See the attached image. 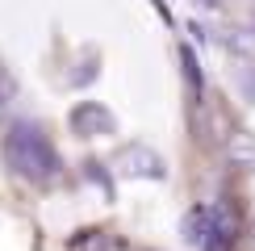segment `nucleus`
<instances>
[{"label":"nucleus","instance_id":"1","mask_svg":"<svg viewBox=\"0 0 255 251\" xmlns=\"http://www.w3.org/2000/svg\"><path fill=\"white\" fill-rule=\"evenodd\" d=\"M4 163L29 184H55L59 167H63L59 151L50 146V138L29 122H17L13 130L4 134Z\"/></svg>","mask_w":255,"mask_h":251},{"label":"nucleus","instance_id":"2","mask_svg":"<svg viewBox=\"0 0 255 251\" xmlns=\"http://www.w3.org/2000/svg\"><path fill=\"white\" fill-rule=\"evenodd\" d=\"M118 172L138 176V180H146V176L159 180V176H163V159H159L151 146H138V142H134V146H126V151L118 155Z\"/></svg>","mask_w":255,"mask_h":251},{"label":"nucleus","instance_id":"3","mask_svg":"<svg viewBox=\"0 0 255 251\" xmlns=\"http://www.w3.org/2000/svg\"><path fill=\"white\" fill-rule=\"evenodd\" d=\"M71 126H76L80 134H88V138H105V134L118 130V122H113V113L105 109L97 101H84L76 113H71Z\"/></svg>","mask_w":255,"mask_h":251},{"label":"nucleus","instance_id":"4","mask_svg":"<svg viewBox=\"0 0 255 251\" xmlns=\"http://www.w3.org/2000/svg\"><path fill=\"white\" fill-rule=\"evenodd\" d=\"M226 163L239 167V172H255V138L247 130H235L226 138Z\"/></svg>","mask_w":255,"mask_h":251},{"label":"nucleus","instance_id":"5","mask_svg":"<svg viewBox=\"0 0 255 251\" xmlns=\"http://www.w3.org/2000/svg\"><path fill=\"white\" fill-rule=\"evenodd\" d=\"M205 235H209V209L197 205V209H188V218H184V239L193 247H201V243H205Z\"/></svg>","mask_w":255,"mask_h":251},{"label":"nucleus","instance_id":"6","mask_svg":"<svg viewBox=\"0 0 255 251\" xmlns=\"http://www.w3.org/2000/svg\"><path fill=\"white\" fill-rule=\"evenodd\" d=\"M226 46L230 50H235V55L239 59H255V25H239V29H230V34H226Z\"/></svg>","mask_w":255,"mask_h":251},{"label":"nucleus","instance_id":"7","mask_svg":"<svg viewBox=\"0 0 255 251\" xmlns=\"http://www.w3.org/2000/svg\"><path fill=\"white\" fill-rule=\"evenodd\" d=\"M251 247H255V226H251Z\"/></svg>","mask_w":255,"mask_h":251},{"label":"nucleus","instance_id":"8","mask_svg":"<svg viewBox=\"0 0 255 251\" xmlns=\"http://www.w3.org/2000/svg\"><path fill=\"white\" fill-rule=\"evenodd\" d=\"M0 118H4V105H0Z\"/></svg>","mask_w":255,"mask_h":251}]
</instances>
